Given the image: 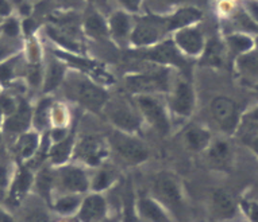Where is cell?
Listing matches in <instances>:
<instances>
[{
	"label": "cell",
	"instance_id": "cell-1",
	"mask_svg": "<svg viewBox=\"0 0 258 222\" xmlns=\"http://www.w3.org/2000/svg\"><path fill=\"white\" fill-rule=\"evenodd\" d=\"M67 92L72 100L80 102L89 110L100 112L108 102V94L99 85L81 77H71L67 81Z\"/></svg>",
	"mask_w": 258,
	"mask_h": 222
},
{
	"label": "cell",
	"instance_id": "cell-2",
	"mask_svg": "<svg viewBox=\"0 0 258 222\" xmlns=\"http://www.w3.org/2000/svg\"><path fill=\"white\" fill-rule=\"evenodd\" d=\"M110 144L119 158L128 164L144 163L149 158L148 147L132 134L114 131L110 136Z\"/></svg>",
	"mask_w": 258,
	"mask_h": 222
},
{
	"label": "cell",
	"instance_id": "cell-3",
	"mask_svg": "<svg viewBox=\"0 0 258 222\" xmlns=\"http://www.w3.org/2000/svg\"><path fill=\"white\" fill-rule=\"evenodd\" d=\"M153 193L156 195L157 201L164 207L169 209L177 215L182 211L184 202H182L181 189L173 176L166 174L157 176L153 184Z\"/></svg>",
	"mask_w": 258,
	"mask_h": 222
},
{
	"label": "cell",
	"instance_id": "cell-4",
	"mask_svg": "<svg viewBox=\"0 0 258 222\" xmlns=\"http://www.w3.org/2000/svg\"><path fill=\"white\" fill-rule=\"evenodd\" d=\"M136 102L142 116L154 130L158 131L161 135H166L169 132V118L166 115L165 108L156 97L150 94H138L136 97Z\"/></svg>",
	"mask_w": 258,
	"mask_h": 222
},
{
	"label": "cell",
	"instance_id": "cell-5",
	"mask_svg": "<svg viewBox=\"0 0 258 222\" xmlns=\"http://www.w3.org/2000/svg\"><path fill=\"white\" fill-rule=\"evenodd\" d=\"M58 186L67 194H83L91 189V179L84 168L77 166H59L55 174Z\"/></svg>",
	"mask_w": 258,
	"mask_h": 222
},
{
	"label": "cell",
	"instance_id": "cell-6",
	"mask_svg": "<svg viewBox=\"0 0 258 222\" xmlns=\"http://www.w3.org/2000/svg\"><path fill=\"white\" fill-rule=\"evenodd\" d=\"M211 115L219 128L227 134H233L239 123L237 104L229 97H216L211 102Z\"/></svg>",
	"mask_w": 258,
	"mask_h": 222
},
{
	"label": "cell",
	"instance_id": "cell-7",
	"mask_svg": "<svg viewBox=\"0 0 258 222\" xmlns=\"http://www.w3.org/2000/svg\"><path fill=\"white\" fill-rule=\"evenodd\" d=\"M127 88L138 94H150L157 92L169 90V78L168 73H156V74H136L126 78Z\"/></svg>",
	"mask_w": 258,
	"mask_h": 222
},
{
	"label": "cell",
	"instance_id": "cell-8",
	"mask_svg": "<svg viewBox=\"0 0 258 222\" xmlns=\"http://www.w3.org/2000/svg\"><path fill=\"white\" fill-rule=\"evenodd\" d=\"M104 108L107 109V118L114 124L118 131L126 134H134L140 130L141 119L128 105L119 102H107Z\"/></svg>",
	"mask_w": 258,
	"mask_h": 222
},
{
	"label": "cell",
	"instance_id": "cell-9",
	"mask_svg": "<svg viewBox=\"0 0 258 222\" xmlns=\"http://www.w3.org/2000/svg\"><path fill=\"white\" fill-rule=\"evenodd\" d=\"M162 26L166 27V21L157 18H144L134 29L132 41L137 46H148L157 42L162 33Z\"/></svg>",
	"mask_w": 258,
	"mask_h": 222
},
{
	"label": "cell",
	"instance_id": "cell-10",
	"mask_svg": "<svg viewBox=\"0 0 258 222\" xmlns=\"http://www.w3.org/2000/svg\"><path fill=\"white\" fill-rule=\"evenodd\" d=\"M80 222H102L107 217V202L99 193H92L81 201L77 210Z\"/></svg>",
	"mask_w": 258,
	"mask_h": 222
},
{
	"label": "cell",
	"instance_id": "cell-11",
	"mask_svg": "<svg viewBox=\"0 0 258 222\" xmlns=\"http://www.w3.org/2000/svg\"><path fill=\"white\" fill-rule=\"evenodd\" d=\"M76 155L89 166H99L107 155L106 144L100 138L85 136L77 144Z\"/></svg>",
	"mask_w": 258,
	"mask_h": 222
},
{
	"label": "cell",
	"instance_id": "cell-12",
	"mask_svg": "<svg viewBox=\"0 0 258 222\" xmlns=\"http://www.w3.org/2000/svg\"><path fill=\"white\" fill-rule=\"evenodd\" d=\"M170 108L174 114L181 118H189L195 108V94L190 85L185 81H180L170 98Z\"/></svg>",
	"mask_w": 258,
	"mask_h": 222
},
{
	"label": "cell",
	"instance_id": "cell-13",
	"mask_svg": "<svg viewBox=\"0 0 258 222\" xmlns=\"http://www.w3.org/2000/svg\"><path fill=\"white\" fill-rule=\"evenodd\" d=\"M144 57L148 59H152V61H156V62L174 65V66L181 67V69L186 67V61L180 54V51L177 50V46L172 41H166V42L161 43L157 47H154L153 50L144 54Z\"/></svg>",
	"mask_w": 258,
	"mask_h": 222
},
{
	"label": "cell",
	"instance_id": "cell-14",
	"mask_svg": "<svg viewBox=\"0 0 258 222\" xmlns=\"http://www.w3.org/2000/svg\"><path fill=\"white\" fill-rule=\"evenodd\" d=\"M211 210L218 219H231L237 215L238 205L229 191L218 189L211 195Z\"/></svg>",
	"mask_w": 258,
	"mask_h": 222
},
{
	"label": "cell",
	"instance_id": "cell-15",
	"mask_svg": "<svg viewBox=\"0 0 258 222\" xmlns=\"http://www.w3.org/2000/svg\"><path fill=\"white\" fill-rule=\"evenodd\" d=\"M33 182H34V176H33V172L30 171V168H19V171H18L17 176L11 184V190H10V203L19 205L23 201V198L26 197V194L29 193V190L31 189Z\"/></svg>",
	"mask_w": 258,
	"mask_h": 222
},
{
	"label": "cell",
	"instance_id": "cell-16",
	"mask_svg": "<svg viewBox=\"0 0 258 222\" xmlns=\"http://www.w3.org/2000/svg\"><path fill=\"white\" fill-rule=\"evenodd\" d=\"M33 122V112L29 104H18L17 110L6 120V130L13 134H25Z\"/></svg>",
	"mask_w": 258,
	"mask_h": 222
},
{
	"label": "cell",
	"instance_id": "cell-17",
	"mask_svg": "<svg viewBox=\"0 0 258 222\" xmlns=\"http://www.w3.org/2000/svg\"><path fill=\"white\" fill-rule=\"evenodd\" d=\"M176 43L186 54L195 55L203 50V37L199 30L182 29L176 34Z\"/></svg>",
	"mask_w": 258,
	"mask_h": 222
},
{
	"label": "cell",
	"instance_id": "cell-18",
	"mask_svg": "<svg viewBox=\"0 0 258 222\" xmlns=\"http://www.w3.org/2000/svg\"><path fill=\"white\" fill-rule=\"evenodd\" d=\"M138 211L149 222H170L169 214L157 199L142 198L138 202Z\"/></svg>",
	"mask_w": 258,
	"mask_h": 222
},
{
	"label": "cell",
	"instance_id": "cell-19",
	"mask_svg": "<svg viewBox=\"0 0 258 222\" xmlns=\"http://www.w3.org/2000/svg\"><path fill=\"white\" fill-rule=\"evenodd\" d=\"M210 143H211V134L206 128L195 126L184 132V144L190 151H203L210 147Z\"/></svg>",
	"mask_w": 258,
	"mask_h": 222
},
{
	"label": "cell",
	"instance_id": "cell-20",
	"mask_svg": "<svg viewBox=\"0 0 258 222\" xmlns=\"http://www.w3.org/2000/svg\"><path fill=\"white\" fill-rule=\"evenodd\" d=\"M73 146H75L73 134H69L61 142L54 143L49 150V158H50L51 163L54 166H63L72 155Z\"/></svg>",
	"mask_w": 258,
	"mask_h": 222
},
{
	"label": "cell",
	"instance_id": "cell-21",
	"mask_svg": "<svg viewBox=\"0 0 258 222\" xmlns=\"http://www.w3.org/2000/svg\"><path fill=\"white\" fill-rule=\"evenodd\" d=\"M200 18H202V13L198 9L186 7V9L178 10L173 17L166 19V30L182 29V27H186L194 22L199 21Z\"/></svg>",
	"mask_w": 258,
	"mask_h": 222
},
{
	"label": "cell",
	"instance_id": "cell-22",
	"mask_svg": "<svg viewBox=\"0 0 258 222\" xmlns=\"http://www.w3.org/2000/svg\"><path fill=\"white\" fill-rule=\"evenodd\" d=\"M208 159L215 167H227L231 160V147L227 142L219 140L208 150Z\"/></svg>",
	"mask_w": 258,
	"mask_h": 222
},
{
	"label": "cell",
	"instance_id": "cell-23",
	"mask_svg": "<svg viewBox=\"0 0 258 222\" xmlns=\"http://www.w3.org/2000/svg\"><path fill=\"white\" fill-rule=\"evenodd\" d=\"M39 148V138L35 132H25L17 143V151L21 158L29 159L37 154Z\"/></svg>",
	"mask_w": 258,
	"mask_h": 222
},
{
	"label": "cell",
	"instance_id": "cell-24",
	"mask_svg": "<svg viewBox=\"0 0 258 222\" xmlns=\"http://www.w3.org/2000/svg\"><path fill=\"white\" fill-rule=\"evenodd\" d=\"M81 199L79 194H65L58 199H55L54 210L57 213L62 214V215H71V214L76 213L81 205Z\"/></svg>",
	"mask_w": 258,
	"mask_h": 222
},
{
	"label": "cell",
	"instance_id": "cell-25",
	"mask_svg": "<svg viewBox=\"0 0 258 222\" xmlns=\"http://www.w3.org/2000/svg\"><path fill=\"white\" fill-rule=\"evenodd\" d=\"M63 76H65V66H63L61 62L53 61V62L50 63L49 69H47L46 80H45L43 90H45V92L54 90V89L63 81Z\"/></svg>",
	"mask_w": 258,
	"mask_h": 222
},
{
	"label": "cell",
	"instance_id": "cell-26",
	"mask_svg": "<svg viewBox=\"0 0 258 222\" xmlns=\"http://www.w3.org/2000/svg\"><path fill=\"white\" fill-rule=\"evenodd\" d=\"M50 109H51V100L50 98H43L38 104L35 114L33 115V123L38 130H43L45 127L49 126L50 122Z\"/></svg>",
	"mask_w": 258,
	"mask_h": 222
},
{
	"label": "cell",
	"instance_id": "cell-27",
	"mask_svg": "<svg viewBox=\"0 0 258 222\" xmlns=\"http://www.w3.org/2000/svg\"><path fill=\"white\" fill-rule=\"evenodd\" d=\"M111 33L114 34V37L116 39H123L128 34L130 30V21L126 14L116 13L111 17L110 21Z\"/></svg>",
	"mask_w": 258,
	"mask_h": 222
},
{
	"label": "cell",
	"instance_id": "cell-28",
	"mask_svg": "<svg viewBox=\"0 0 258 222\" xmlns=\"http://www.w3.org/2000/svg\"><path fill=\"white\" fill-rule=\"evenodd\" d=\"M85 29L91 35L96 37V38H100V37H104L107 35V27L104 21L102 19L100 15H98L96 13H89L85 18Z\"/></svg>",
	"mask_w": 258,
	"mask_h": 222
},
{
	"label": "cell",
	"instance_id": "cell-29",
	"mask_svg": "<svg viewBox=\"0 0 258 222\" xmlns=\"http://www.w3.org/2000/svg\"><path fill=\"white\" fill-rule=\"evenodd\" d=\"M55 182V176L47 170L39 172V175L37 176V189H38L39 194L45 198L47 202L50 201L51 191H53V184Z\"/></svg>",
	"mask_w": 258,
	"mask_h": 222
},
{
	"label": "cell",
	"instance_id": "cell-30",
	"mask_svg": "<svg viewBox=\"0 0 258 222\" xmlns=\"http://www.w3.org/2000/svg\"><path fill=\"white\" fill-rule=\"evenodd\" d=\"M238 67L242 73L247 76L258 77V51L257 53H247L238 59Z\"/></svg>",
	"mask_w": 258,
	"mask_h": 222
},
{
	"label": "cell",
	"instance_id": "cell-31",
	"mask_svg": "<svg viewBox=\"0 0 258 222\" xmlns=\"http://www.w3.org/2000/svg\"><path fill=\"white\" fill-rule=\"evenodd\" d=\"M123 222H138V206L134 203V195L132 189H127L123 197Z\"/></svg>",
	"mask_w": 258,
	"mask_h": 222
},
{
	"label": "cell",
	"instance_id": "cell-32",
	"mask_svg": "<svg viewBox=\"0 0 258 222\" xmlns=\"http://www.w3.org/2000/svg\"><path fill=\"white\" fill-rule=\"evenodd\" d=\"M112 182H114L112 172L107 171V170H99L96 175L91 179V189L93 193H100L103 190L108 189Z\"/></svg>",
	"mask_w": 258,
	"mask_h": 222
},
{
	"label": "cell",
	"instance_id": "cell-33",
	"mask_svg": "<svg viewBox=\"0 0 258 222\" xmlns=\"http://www.w3.org/2000/svg\"><path fill=\"white\" fill-rule=\"evenodd\" d=\"M229 45L234 51L237 53H246L253 47V41L246 37V35H241V34H235L229 37Z\"/></svg>",
	"mask_w": 258,
	"mask_h": 222
},
{
	"label": "cell",
	"instance_id": "cell-34",
	"mask_svg": "<svg viewBox=\"0 0 258 222\" xmlns=\"http://www.w3.org/2000/svg\"><path fill=\"white\" fill-rule=\"evenodd\" d=\"M204 61L214 66H219L222 62V46L219 42H211L208 45Z\"/></svg>",
	"mask_w": 258,
	"mask_h": 222
},
{
	"label": "cell",
	"instance_id": "cell-35",
	"mask_svg": "<svg viewBox=\"0 0 258 222\" xmlns=\"http://www.w3.org/2000/svg\"><path fill=\"white\" fill-rule=\"evenodd\" d=\"M243 213L247 215L250 222H258V203L254 201H243L241 203Z\"/></svg>",
	"mask_w": 258,
	"mask_h": 222
},
{
	"label": "cell",
	"instance_id": "cell-36",
	"mask_svg": "<svg viewBox=\"0 0 258 222\" xmlns=\"http://www.w3.org/2000/svg\"><path fill=\"white\" fill-rule=\"evenodd\" d=\"M26 222H50L49 215L46 211H43L41 209L30 210L27 215H26Z\"/></svg>",
	"mask_w": 258,
	"mask_h": 222
},
{
	"label": "cell",
	"instance_id": "cell-37",
	"mask_svg": "<svg viewBox=\"0 0 258 222\" xmlns=\"http://www.w3.org/2000/svg\"><path fill=\"white\" fill-rule=\"evenodd\" d=\"M0 108H2V110H3V114L6 116H11L17 110L18 105L15 104V101L11 97L3 96L0 97Z\"/></svg>",
	"mask_w": 258,
	"mask_h": 222
},
{
	"label": "cell",
	"instance_id": "cell-38",
	"mask_svg": "<svg viewBox=\"0 0 258 222\" xmlns=\"http://www.w3.org/2000/svg\"><path fill=\"white\" fill-rule=\"evenodd\" d=\"M14 74L13 63H2L0 65V82H7L9 80H11V77Z\"/></svg>",
	"mask_w": 258,
	"mask_h": 222
},
{
	"label": "cell",
	"instance_id": "cell-39",
	"mask_svg": "<svg viewBox=\"0 0 258 222\" xmlns=\"http://www.w3.org/2000/svg\"><path fill=\"white\" fill-rule=\"evenodd\" d=\"M3 31H5L9 37H15L19 33V26H18L17 21L14 19H10V21L6 22V25L3 26Z\"/></svg>",
	"mask_w": 258,
	"mask_h": 222
},
{
	"label": "cell",
	"instance_id": "cell-40",
	"mask_svg": "<svg viewBox=\"0 0 258 222\" xmlns=\"http://www.w3.org/2000/svg\"><path fill=\"white\" fill-rule=\"evenodd\" d=\"M68 136V132H67V128H63V127H54V130L51 131L50 138L51 140L54 143H58L61 140Z\"/></svg>",
	"mask_w": 258,
	"mask_h": 222
},
{
	"label": "cell",
	"instance_id": "cell-41",
	"mask_svg": "<svg viewBox=\"0 0 258 222\" xmlns=\"http://www.w3.org/2000/svg\"><path fill=\"white\" fill-rule=\"evenodd\" d=\"M246 6H247V11H249L250 15H251V19L258 23V2L247 0V2H246Z\"/></svg>",
	"mask_w": 258,
	"mask_h": 222
},
{
	"label": "cell",
	"instance_id": "cell-42",
	"mask_svg": "<svg viewBox=\"0 0 258 222\" xmlns=\"http://www.w3.org/2000/svg\"><path fill=\"white\" fill-rule=\"evenodd\" d=\"M41 78H42V74H41L39 67H33L31 71H30V82L34 85H38L41 82Z\"/></svg>",
	"mask_w": 258,
	"mask_h": 222
},
{
	"label": "cell",
	"instance_id": "cell-43",
	"mask_svg": "<svg viewBox=\"0 0 258 222\" xmlns=\"http://www.w3.org/2000/svg\"><path fill=\"white\" fill-rule=\"evenodd\" d=\"M120 2H122V5L124 6L127 10H130V11H137V10L140 9L141 0H120Z\"/></svg>",
	"mask_w": 258,
	"mask_h": 222
},
{
	"label": "cell",
	"instance_id": "cell-44",
	"mask_svg": "<svg viewBox=\"0 0 258 222\" xmlns=\"http://www.w3.org/2000/svg\"><path fill=\"white\" fill-rule=\"evenodd\" d=\"M11 11L9 2L7 0H0V15H9Z\"/></svg>",
	"mask_w": 258,
	"mask_h": 222
},
{
	"label": "cell",
	"instance_id": "cell-45",
	"mask_svg": "<svg viewBox=\"0 0 258 222\" xmlns=\"http://www.w3.org/2000/svg\"><path fill=\"white\" fill-rule=\"evenodd\" d=\"M7 184V172L3 167H0V190H3Z\"/></svg>",
	"mask_w": 258,
	"mask_h": 222
},
{
	"label": "cell",
	"instance_id": "cell-46",
	"mask_svg": "<svg viewBox=\"0 0 258 222\" xmlns=\"http://www.w3.org/2000/svg\"><path fill=\"white\" fill-rule=\"evenodd\" d=\"M247 120L250 123H253V124H258V106L247 115Z\"/></svg>",
	"mask_w": 258,
	"mask_h": 222
},
{
	"label": "cell",
	"instance_id": "cell-47",
	"mask_svg": "<svg viewBox=\"0 0 258 222\" xmlns=\"http://www.w3.org/2000/svg\"><path fill=\"white\" fill-rule=\"evenodd\" d=\"M156 2H158L160 5L170 6V5H177V3H182V2H188V0H156Z\"/></svg>",
	"mask_w": 258,
	"mask_h": 222
},
{
	"label": "cell",
	"instance_id": "cell-48",
	"mask_svg": "<svg viewBox=\"0 0 258 222\" xmlns=\"http://www.w3.org/2000/svg\"><path fill=\"white\" fill-rule=\"evenodd\" d=\"M0 222H15L13 218L10 217L9 214L3 211V210L0 209Z\"/></svg>",
	"mask_w": 258,
	"mask_h": 222
},
{
	"label": "cell",
	"instance_id": "cell-49",
	"mask_svg": "<svg viewBox=\"0 0 258 222\" xmlns=\"http://www.w3.org/2000/svg\"><path fill=\"white\" fill-rule=\"evenodd\" d=\"M34 30V22L33 21H26L25 22V31L27 34H30Z\"/></svg>",
	"mask_w": 258,
	"mask_h": 222
},
{
	"label": "cell",
	"instance_id": "cell-50",
	"mask_svg": "<svg viewBox=\"0 0 258 222\" xmlns=\"http://www.w3.org/2000/svg\"><path fill=\"white\" fill-rule=\"evenodd\" d=\"M9 54V49L5 46H0V59H3L6 55Z\"/></svg>",
	"mask_w": 258,
	"mask_h": 222
},
{
	"label": "cell",
	"instance_id": "cell-51",
	"mask_svg": "<svg viewBox=\"0 0 258 222\" xmlns=\"http://www.w3.org/2000/svg\"><path fill=\"white\" fill-rule=\"evenodd\" d=\"M251 147H253V150L255 151V154L258 155V136L254 139L253 142H251Z\"/></svg>",
	"mask_w": 258,
	"mask_h": 222
},
{
	"label": "cell",
	"instance_id": "cell-52",
	"mask_svg": "<svg viewBox=\"0 0 258 222\" xmlns=\"http://www.w3.org/2000/svg\"><path fill=\"white\" fill-rule=\"evenodd\" d=\"M102 222H119L116 218H110V217H106L104 219H103Z\"/></svg>",
	"mask_w": 258,
	"mask_h": 222
},
{
	"label": "cell",
	"instance_id": "cell-53",
	"mask_svg": "<svg viewBox=\"0 0 258 222\" xmlns=\"http://www.w3.org/2000/svg\"><path fill=\"white\" fill-rule=\"evenodd\" d=\"M3 110H2V108H0V123H2V120H3Z\"/></svg>",
	"mask_w": 258,
	"mask_h": 222
},
{
	"label": "cell",
	"instance_id": "cell-54",
	"mask_svg": "<svg viewBox=\"0 0 258 222\" xmlns=\"http://www.w3.org/2000/svg\"><path fill=\"white\" fill-rule=\"evenodd\" d=\"M255 90H257V92H258V85H255Z\"/></svg>",
	"mask_w": 258,
	"mask_h": 222
},
{
	"label": "cell",
	"instance_id": "cell-55",
	"mask_svg": "<svg viewBox=\"0 0 258 222\" xmlns=\"http://www.w3.org/2000/svg\"><path fill=\"white\" fill-rule=\"evenodd\" d=\"M0 142H2V136H0Z\"/></svg>",
	"mask_w": 258,
	"mask_h": 222
},
{
	"label": "cell",
	"instance_id": "cell-56",
	"mask_svg": "<svg viewBox=\"0 0 258 222\" xmlns=\"http://www.w3.org/2000/svg\"><path fill=\"white\" fill-rule=\"evenodd\" d=\"M257 45H258V39H257Z\"/></svg>",
	"mask_w": 258,
	"mask_h": 222
}]
</instances>
